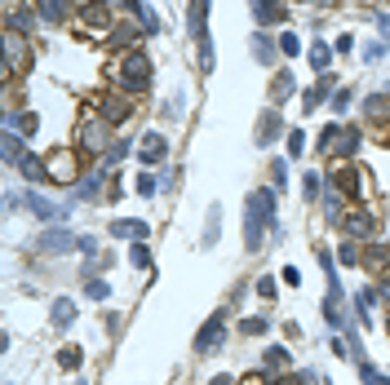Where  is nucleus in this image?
I'll return each mask as SVG.
<instances>
[{
  "mask_svg": "<svg viewBox=\"0 0 390 385\" xmlns=\"http://www.w3.org/2000/svg\"><path fill=\"white\" fill-rule=\"evenodd\" d=\"M262 363H266V368H271V372H289V350H284V345H271V350H266L262 354Z\"/></svg>",
  "mask_w": 390,
  "mask_h": 385,
  "instance_id": "21",
  "label": "nucleus"
},
{
  "mask_svg": "<svg viewBox=\"0 0 390 385\" xmlns=\"http://www.w3.org/2000/svg\"><path fill=\"white\" fill-rule=\"evenodd\" d=\"M253 58H257V62H275V44H271V40H266V36H262V31H257V36H253Z\"/></svg>",
  "mask_w": 390,
  "mask_h": 385,
  "instance_id": "24",
  "label": "nucleus"
},
{
  "mask_svg": "<svg viewBox=\"0 0 390 385\" xmlns=\"http://www.w3.org/2000/svg\"><path fill=\"white\" fill-rule=\"evenodd\" d=\"M328 62H333V49L315 40V49H311V67H315V71H328Z\"/></svg>",
  "mask_w": 390,
  "mask_h": 385,
  "instance_id": "25",
  "label": "nucleus"
},
{
  "mask_svg": "<svg viewBox=\"0 0 390 385\" xmlns=\"http://www.w3.org/2000/svg\"><path fill=\"white\" fill-rule=\"evenodd\" d=\"M125 151H129V142H116V146H107V168H116L120 159H125Z\"/></svg>",
  "mask_w": 390,
  "mask_h": 385,
  "instance_id": "41",
  "label": "nucleus"
},
{
  "mask_svg": "<svg viewBox=\"0 0 390 385\" xmlns=\"http://www.w3.org/2000/svg\"><path fill=\"white\" fill-rule=\"evenodd\" d=\"M341 230L350 235V239H368V235H373V213H364V209H355L350 213L346 222H341Z\"/></svg>",
  "mask_w": 390,
  "mask_h": 385,
  "instance_id": "14",
  "label": "nucleus"
},
{
  "mask_svg": "<svg viewBox=\"0 0 390 385\" xmlns=\"http://www.w3.org/2000/svg\"><path fill=\"white\" fill-rule=\"evenodd\" d=\"M102 120H107V124H125L129 120V98H102Z\"/></svg>",
  "mask_w": 390,
  "mask_h": 385,
  "instance_id": "17",
  "label": "nucleus"
},
{
  "mask_svg": "<svg viewBox=\"0 0 390 385\" xmlns=\"http://www.w3.org/2000/svg\"><path fill=\"white\" fill-rule=\"evenodd\" d=\"M9 133H36V116L31 111H9Z\"/></svg>",
  "mask_w": 390,
  "mask_h": 385,
  "instance_id": "19",
  "label": "nucleus"
},
{
  "mask_svg": "<svg viewBox=\"0 0 390 385\" xmlns=\"http://www.w3.org/2000/svg\"><path fill=\"white\" fill-rule=\"evenodd\" d=\"M271 98H275V102H284V98H293V76H289V71H284V76H280V80H275V84H271Z\"/></svg>",
  "mask_w": 390,
  "mask_h": 385,
  "instance_id": "29",
  "label": "nucleus"
},
{
  "mask_svg": "<svg viewBox=\"0 0 390 385\" xmlns=\"http://www.w3.org/2000/svg\"><path fill=\"white\" fill-rule=\"evenodd\" d=\"M280 116H275V111H262V120H257V146H271L275 137H280Z\"/></svg>",
  "mask_w": 390,
  "mask_h": 385,
  "instance_id": "15",
  "label": "nucleus"
},
{
  "mask_svg": "<svg viewBox=\"0 0 390 385\" xmlns=\"http://www.w3.org/2000/svg\"><path fill=\"white\" fill-rule=\"evenodd\" d=\"M18 168H23V173L31 177V182H36V177H49V164H40V159H36V155H27V159H23V164H18Z\"/></svg>",
  "mask_w": 390,
  "mask_h": 385,
  "instance_id": "28",
  "label": "nucleus"
},
{
  "mask_svg": "<svg viewBox=\"0 0 390 385\" xmlns=\"http://www.w3.org/2000/svg\"><path fill=\"white\" fill-rule=\"evenodd\" d=\"M23 58H27V40L18 31H5V76L9 80L23 71Z\"/></svg>",
  "mask_w": 390,
  "mask_h": 385,
  "instance_id": "7",
  "label": "nucleus"
},
{
  "mask_svg": "<svg viewBox=\"0 0 390 385\" xmlns=\"http://www.w3.org/2000/svg\"><path fill=\"white\" fill-rule=\"evenodd\" d=\"M98 186H102V173L85 177V182H80V195H85V200H94V195H98Z\"/></svg>",
  "mask_w": 390,
  "mask_h": 385,
  "instance_id": "40",
  "label": "nucleus"
},
{
  "mask_svg": "<svg viewBox=\"0 0 390 385\" xmlns=\"http://www.w3.org/2000/svg\"><path fill=\"white\" fill-rule=\"evenodd\" d=\"M116 84L125 93H142L146 84H151V62H146V53L129 49L125 58H120V67H116Z\"/></svg>",
  "mask_w": 390,
  "mask_h": 385,
  "instance_id": "3",
  "label": "nucleus"
},
{
  "mask_svg": "<svg viewBox=\"0 0 390 385\" xmlns=\"http://www.w3.org/2000/svg\"><path fill=\"white\" fill-rule=\"evenodd\" d=\"M289 151H293V155L306 151V133H302V129H293V133H289Z\"/></svg>",
  "mask_w": 390,
  "mask_h": 385,
  "instance_id": "44",
  "label": "nucleus"
},
{
  "mask_svg": "<svg viewBox=\"0 0 390 385\" xmlns=\"http://www.w3.org/2000/svg\"><path fill=\"white\" fill-rule=\"evenodd\" d=\"M275 222V191H253L244 200V248H262V235Z\"/></svg>",
  "mask_w": 390,
  "mask_h": 385,
  "instance_id": "1",
  "label": "nucleus"
},
{
  "mask_svg": "<svg viewBox=\"0 0 390 385\" xmlns=\"http://www.w3.org/2000/svg\"><path fill=\"white\" fill-rule=\"evenodd\" d=\"M333 111H350V89H337V93H333Z\"/></svg>",
  "mask_w": 390,
  "mask_h": 385,
  "instance_id": "46",
  "label": "nucleus"
},
{
  "mask_svg": "<svg viewBox=\"0 0 390 385\" xmlns=\"http://www.w3.org/2000/svg\"><path fill=\"white\" fill-rule=\"evenodd\" d=\"M253 18H257L262 27H275V23H284V18H289V9H284V5H271V0H257V5H253Z\"/></svg>",
  "mask_w": 390,
  "mask_h": 385,
  "instance_id": "16",
  "label": "nucleus"
},
{
  "mask_svg": "<svg viewBox=\"0 0 390 385\" xmlns=\"http://www.w3.org/2000/svg\"><path fill=\"white\" fill-rule=\"evenodd\" d=\"M133 36H129V27H120V31H111V44H129Z\"/></svg>",
  "mask_w": 390,
  "mask_h": 385,
  "instance_id": "49",
  "label": "nucleus"
},
{
  "mask_svg": "<svg viewBox=\"0 0 390 385\" xmlns=\"http://www.w3.org/2000/svg\"><path fill=\"white\" fill-rule=\"evenodd\" d=\"M324 209H328V222L341 217V195L337 191H324Z\"/></svg>",
  "mask_w": 390,
  "mask_h": 385,
  "instance_id": "34",
  "label": "nucleus"
},
{
  "mask_svg": "<svg viewBox=\"0 0 390 385\" xmlns=\"http://www.w3.org/2000/svg\"><path fill=\"white\" fill-rule=\"evenodd\" d=\"M337 137H341V129H337V124H328V129H324V133H320V155H333Z\"/></svg>",
  "mask_w": 390,
  "mask_h": 385,
  "instance_id": "30",
  "label": "nucleus"
},
{
  "mask_svg": "<svg viewBox=\"0 0 390 385\" xmlns=\"http://www.w3.org/2000/svg\"><path fill=\"white\" fill-rule=\"evenodd\" d=\"M364 266L386 270V266H390V248H368V261H364Z\"/></svg>",
  "mask_w": 390,
  "mask_h": 385,
  "instance_id": "31",
  "label": "nucleus"
},
{
  "mask_svg": "<svg viewBox=\"0 0 390 385\" xmlns=\"http://www.w3.org/2000/svg\"><path fill=\"white\" fill-rule=\"evenodd\" d=\"M209 385H231V377H213V381H209Z\"/></svg>",
  "mask_w": 390,
  "mask_h": 385,
  "instance_id": "53",
  "label": "nucleus"
},
{
  "mask_svg": "<svg viewBox=\"0 0 390 385\" xmlns=\"http://www.w3.org/2000/svg\"><path fill=\"white\" fill-rule=\"evenodd\" d=\"M222 332H226V323H222V315H213L209 323L200 328V336H195V350H200V354L222 350Z\"/></svg>",
  "mask_w": 390,
  "mask_h": 385,
  "instance_id": "8",
  "label": "nucleus"
},
{
  "mask_svg": "<svg viewBox=\"0 0 390 385\" xmlns=\"http://www.w3.org/2000/svg\"><path fill=\"white\" fill-rule=\"evenodd\" d=\"M359 186H368V173L364 168H355L350 159H333L328 168V191H337L341 200H364V191Z\"/></svg>",
  "mask_w": 390,
  "mask_h": 385,
  "instance_id": "2",
  "label": "nucleus"
},
{
  "mask_svg": "<svg viewBox=\"0 0 390 385\" xmlns=\"http://www.w3.org/2000/svg\"><path fill=\"white\" fill-rule=\"evenodd\" d=\"M337 146H341V159H346V155H355V146H359V129H341Z\"/></svg>",
  "mask_w": 390,
  "mask_h": 385,
  "instance_id": "27",
  "label": "nucleus"
},
{
  "mask_svg": "<svg viewBox=\"0 0 390 385\" xmlns=\"http://www.w3.org/2000/svg\"><path fill=\"white\" fill-rule=\"evenodd\" d=\"M36 14H40L44 23H62V18L71 14V5H58V0H44V5H36Z\"/></svg>",
  "mask_w": 390,
  "mask_h": 385,
  "instance_id": "22",
  "label": "nucleus"
},
{
  "mask_svg": "<svg viewBox=\"0 0 390 385\" xmlns=\"http://www.w3.org/2000/svg\"><path fill=\"white\" fill-rule=\"evenodd\" d=\"M49 182H58V186L76 182V155H71V151L49 155Z\"/></svg>",
  "mask_w": 390,
  "mask_h": 385,
  "instance_id": "9",
  "label": "nucleus"
},
{
  "mask_svg": "<svg viewBox=\"0 0 390 385\" xmlns=\"http://www.w3.org/2000/svg\"><path fill=\"white\" fill-rule=\"evenodd\" d=\"M377 297H386V302H390V284H382V293H377Z\"/></svg>",
  "mask_w": 390,
  "mask_h": 385,
  "instance_id": "54",
  "label": "nucleus"
},
{
  "mask_svg": "<svg viewBox=\"0 0 390 385\" xmlns=\"http://www.w3.org/2000/svg\"><path fill=\"white\" fill-rule=\"evenodd\" d=\"M138 195H155V177H146V173L138 177Z\"/></svg>",
  "mask_w": 390,
  "mask_h": 385,
  "instance_id": "47",
  "label": "nucleus"
},
{
  "mask_svg": "<svg viewBox=\"0 0 390 385\" xmlns=\"http://www.w3.org/2000/svg\"><path fill=\"white\" fill-rule=\"evenodd\" d=\"M76 323V306L67 302V297H58V302H53V328H71Z\"/></svg>",
  "mask_w": 390,
  "mask_h": 385,
  "instance_id": "20",
  "label": "nucleus"
},
{
  "mask_svg": "<svg viewBox=\"0 0 390 385\" xmlns=\"http://www.w3.org/2000/svg\"><path fill=\"white\" fill-rule=\"evenodd\" d=\"M302 186H306V195H311V200H315V195H324V177L315 173V168H311V173L302 177Z\"/></svg>",
  "mask_w": 390,
  "mask_h": 385,
  "instance_id": "35",
  "label": "nucleus"
},
{
  "mask_svg": "<svg viewBox=\"0 0 390 385\" xmlns=\"http://www.w3.org/2000/svg\"><path fill=\"white\" fill-rule=\"evenodd\" d=\"M111 235H116V239H133V243H142L146 235H151V226H146V222H133V217H120V222H111Z\"/></svg>",
  "mask_w": 390,
  "mask_h": 385,
  "instance_id": "12",
  "label": "nucleus"
},
{
  "mask_svg": "<svg viewBox=\"0 0 390 385\" xmlns=\"http://www.w3.org/2000/svg\"><path fill=\"white\" fill-rule=\"evenodd\" d=\"M364 116L377 124V137L390 142V98L386 93H373V98H364Z\"/></svg>",
  "mask_w": 390,
  "mask_h": 385,
  "instance_id": "4",
  "label": "nucleus"
},
{
  "mask_svg": "<svg viewBox=\"0 0 390 385\" xmlns=\"http://www.w3.org/2000/svg\"><path fill=\"white\" fill-rule=\"evenodd\" d=\"M386 332H390V319H386Z\"/></svg>",
  "mask_w": 390,
  "mask_h": 385,
  "instance_id": "55",
  "label": "nucleus"
},
{
  "mask_svg": "<svg viewBox=\"0 0 390 385\" xmlns=\"http://www.w3.org/2000/svg\"><path fill=\"white\" fill-rule=\"evenodd\" d=\"M67 248H80V239L62 226H49V230L36 235V252H67Z\"/></svg>",
  "mask_w": 390,
  "mask_h": 385,
  "instance_id": "5",
  "label": "nucleus"
},
{
  "mask_svg": "<svg viewBox=\"0 0 390 385\" xmlns=\"http://www.w3.org/2000/svg\"><path fill=\"white\" fill-rule=\"evenodd\" d=\"M239 332H244V336H257V332H266V319H244V323H239Z\"/></svg>",
  "mask_w": 390,
  "mask_h": 385,
  "instance_id": "42",
  "label": "nucleus"
},
{
  "mask_svg": "<svg viewBox=\"0 0 390 385\" xmlns=\"http://www.w3.org/2000/svg\"><path fill=\"white\" fill-rule=\"evenodd\" d=\"M377 27H382V36L390 40V18H386V14H377Z\"/></svg>",
  "mask_w": 390,
  "mask_h": 385,
  "instance_id": "50",
  "label": "nucleus"
},
{
  "mask_svg": "<svg viewBox=\"0 0 390 385\" xmlns=\"http://www.w3.org/2000/svg\"><path fill=\"white\" fill-rule=\"evenodd\" d=\"M5 159H9V164H23V159H27L23 137H18V133H5Z\"/></svg>",
  "mask_w": 390,
  "mask_h": 385,
  "instance_id": "23",
  "label": "nucleus"
},
{
  "mask_svg": "<svg viewBox=\"0 0 390 385\" xmlns=\"http://www.w3.org/2000/svg\"><path fill=\"white\" fill-rule=\"evenodd\" d=\"M89 297H94V302H107V297H111L107 279H89Z\"/></svg>",
  "mask_w": 390,
  "mask_h": 385,
  "instance_id": "38",
  "label": "nucleus"
},
{
  "mask_svg": "<svg viewBox=\"0 0 390 385\" xmlns=\"http://www.w3.org/2000/svg\"><path fill=\"white\" fill-rule=\"evenodd\" d=\"M275 385H302V381H297V377H280V381H275Z\"/></svg>",
  "mask_w": 390,
  "mask_h": 385,
  "instance_id": "52",
  "label": "nucleus"
},
{
  "mask_svg": "<svg viewBox=\"0 0 390 385\" xmlns=\"http://www.w3.org/2000/svg\"><path fill=\"white\" fill-rule=\"evenodd\" d=\"M239 385H262V377H257V372L253 377H239Z\"/></svg>",
  "mask_w": 390,
  "mask_h": 385,
  "instance_id": "51",
  "label": "nucleus"
},
{
  "mask_svg": "<svg viewBox=\"0 0 390 385\" xmlns=\"http://www.w3.org/2000/svg\"><path fill=\"white\" fill-rule=\"evenodd\" d=\"M218 217H222V209L213 204V209H209V230H204V239H209V243H218Z\"/></svg>",
  "mask_w": 390,
  "mask_h": 385,
  "instance_id": "39",
  "label": "nucleus"
},
{
  "mask_svg": "<svg viewBox=\"0 0 390 385\" xmlns=\"http://www.w3.org/2000/svg\"><path fill=\"white\" fill-rule=\"evenodd\" d=\"M27 209L36 213L40 222H58V217H67V209H58V204H49L44 195H36V191H27Z\"/></svg>",
  "mask_w": 390,
  "mask_h": 385,
  "instance_id": "13",
  "label": "nucleus"
},
{
  "mask_svg": "<svg viewBox=\"0 0 390 385\" xmlns=\"http://www.w3.org/2000/svg\"><path fill=\"white\" fill-rule=\"evenodd\" d=\"M337 261H341V266H359V261H364V252H359L355 243L346 239V243H341V248H337Z\"/></svg>",
  "mask_w": 390,
  "mask_h": 385,
  "instance_id": "26",
  "label": "nucleus"
},
{
  "mask_svg": "<svg viewBox=\"0 0 390 385\" xmlns=\"http://www.w3.org/2000/svg\"><path fill=\"white\" fill-rule=\"evenodd\" d=\"M328 93H333V80H320L315 89H306V93H302V107H306V111L324 107V102H328Z\"/></svg>",
  "mask_w": 390,
  "mask_h": 385,
  "instance_id": "18",
  "label": "nucleus"
},
{
  "mask_svg": "<svg viewBox=\"0 0 390 385\" xmlns=\"http://www.w3.org/2000/svg\"><path fill=\"white\" fill-rule=\"evenodd\" d=\"M138 155H142V164H160V159L169 155V142H164V133H146L142 142H138Z\"/></svg>",
  "mask_w": 390,
  "mask_h": 385,
  "instance_id": "11",
  "label": "nucleus"
},
{
  "mask_svg": "<svg viewBox=\"0 0 390 385\" xmlns=\"http://www.w3.org/2000/svg\"><path fill=\"white\" fill-rule=\"evenodd\" d=\"M359 377H364V385H390V381H386V377H382V372H377V368H373V363H368V359H364V363H359Z\"/></svg>",
  "mask_w": 390,
  "mask_h": 385,
  "instance_id": "32",
  "label": "nucleus"
},
{
  "mask_svg": "<svg viewBox=\"0 0 390 385\" xmlns=\"http://www.w3.org/2000/svg\"><path fill=\"white\" fill-rule=\"evenodd\" d=\"M355 302H359V315H364V323H368V315H373V302H377V293H373V288H359V297H355Z\"/></svg>",
  "mask_w": 390,
  "mask_h": 385,
  "instance_id": "33",
  "label": "nucleus"
},
{
  "mask_svg": "<svg viewBox=\"0 0 390 385\" xmlns=\"http://www.w3.org/2000/svg\"><path fill=\"white\" fill-rule=\"evenodd\" d=\"M280 49H284V53H302V44H297V36H284Z\"/></svg>",
  "mask_w": 390,
  "mask_h": 385,
  "instance_id": "48",
  "label": "nucleus"
},
{
  "mask_svg": "<svg viewBox=\"0 0 390 385\" xmlns=\"http://www.w3.org/2000/svg\"><path fill=\"white\" fill-rule=\"evenodd\" d=\"M138 18H142L146 31H155V27H160V23H155V9H151V5H138Z\"/></svg>",
  "mask_w": 390,
  "mask_h": 385,
  "instance_id": "43",
  "label": "nucleus"
},
{
  "mask_svg": "<svg viewBox=\"0 0 390 385\" xmlns=\"http://www.w3.org/2000/svg\"><path fill=\"white\" fill-rule=\"evenodd\" d=\"M129 261H133V266H142V270H146V266H151V252H146L142 243H133V248H129Z\"/></svg>",
  "mask_w": 390,
  "mask_h": 385,
  "instance_id": "37",
  "label": "nucleus"
},
{
  "mask_svg": "<svg viewBox=\"0 0 390 385\" xmlns=\"http://www.w3.org/2000/svg\"><path fill=\"white\" fill-rule=\"evenodd\" d=\"M76 14H80V31H85V36L107 31V9H102V5H80Z\"/></svg>",
  "mask_w": 390,
  "mask_h": 385,
  "instance_id": "10",
  "label": "nucleus"
},
{
  "mask_svg": "<svg viewBox=\"0 0 390 385\" xmlns=\"http://www.w3.org/2000/svg\"><path fill=\"white\" fill-rule=\"evenodd\" d=\"M102 142H107V120H98L94 111H89L85 124H80V146L94 151V155H102Z\"/></svg>",
  "mask_w": 390,
  "mask_h": 385,
  "instance_id": "6",
  "label": "nucleus"
},
{
  "mask_svg": "<svg viewBox=\"0 0 390 385\" xmlns=\"http://www.w3.org/2000/svg\"><path fill=\"white\" fill-rule=\"evenodd\" d=\"M257 297H266V302L275 297V279H271V275H262V279H257Z\"/></svg>",
  "mask_w": 390,
  "mask_h": 385,
  "instance_id": "45",
  "label": "nucleus"
},
{
  "mask_svg": "<svg viewBox=\"0 0 390 385\" xmlns=\"http://www.w3.org/2000/svg\"><path fill=\"white\" fill-rule=\"evenodd\" d=\"M58 363H62V368H80V350H76V345H62V350H58Z\"/></svg>",
  "mask_w": 390,
  "mask_h": 385,
  "instance_id": "36",
  "label": "nucleus"
}]
</instances>
